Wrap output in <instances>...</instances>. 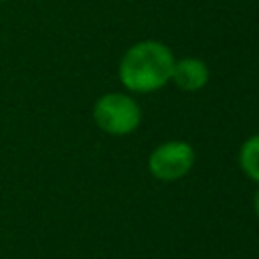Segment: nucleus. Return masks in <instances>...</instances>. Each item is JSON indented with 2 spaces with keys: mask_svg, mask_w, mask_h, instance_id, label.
I'll return each instance as SVG.
<instances>
[{
  "mask_svg": "<svg viewBox=\"0 0 259 259\" xmlns=\"http://www.w3.org/2000/svg\"><path fill=\"white\" fill-rule=\"evenodd\" d=\"M172 51L158 40H140L132 45L119 61V81L134 93H152L162 89L174 69Z\"/></svg>",
  "mask_w": 259,
  "mask_h": 259,
  "instance_id": "1",
  "label": "nucleus"
},
{
  "mask_svg": "<svg viewBox=\"0 0 259 259\" xmlns=\"http://www.w3.org/2000/svg\"><path fill=\"white\" fill-rule=\"evenodd\" d=\"M93 119L99 130L109 136H127L138 130L142 109L127 93H105L93 105Z\"/></svg>",
  "mask_w": 259,
  "mask_h": 259,
  "instance_id": "2",
  "label": "nucleus"
},
{
  "mask_svg": "<svg viewBox=\"0 0 259 259\" xmlns=\"http://www.w3.org/2000/svg\"><path fill=\"white\" fill-rule=\"evenodd\" d=\"M194 148L182 140H170L156 146L148 158V168L154 178L172 182L186 176L194 166Z\"/></svg>",
  "mask_w": 259,
  "mask_h": 259,
  "instance_id": "3",
  "label": "nucleus"
},
{
  "mask_svg": "<svg viewBox=\"0 0 259 259\" xmlns=\"http://www.w3.org/2000/svg\"><path fill=\"white\" fill-rule=\"evenodd\" d=\"M208 77H210V73H208V67L202 59L182 57V59L174 61L170 81H174V85L178 89L192 93V91H200L208 83Z\"/></svg>",
  "mask_w": 259,
  "mask_h": 259,
  "instance_id": "4",
  "label": "nucleus"
},
{
  "mask_svg": "<svg viewBox=\"0 0 259 259\" xmlns=\"http://www.w3.org/2000/svg\"><path fill=\"white\" fill-rule=\"evenodd\" d=\"M239 166L253 182L259 184V134L243 142L239 150Z\"/></svg>",
  "mask_w": 259,
  "mask_h": 259,
  "instance_id": "5",
  "label": "nucleus"
},
{
  "mask_svg": "<svg viewBox=\"0 0 259 259\" xmlns=\"http://www.w3.org/2000/svg\"><path fill=\"white\" fill-rule=\"evenodd\" d=\"M253 208H255V214L259 219V188L255 190V196H253Z\"/></svg>",
  "mask_w": 259,
  "mask_h": 259,
  "instance_id": "6",
  "label": "nucleus"
},
{
  "mask_svg": "<svg viewBox=\"0 0 259 259\" xmlns=\"http://www.w3.org/2000/svg\"><path fill=\"white\" fill-rule=\"evenodd\" d=\"M0 2H4V0H0Z\"/></svg>",
  "mask_w": 259,
  "mask_h": 259,
  "instance_id": "7",
  "label": "nucleus"
}]
</instances>
